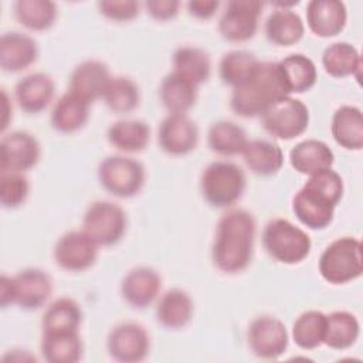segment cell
Segmentation results:
<instances>
[{
	"mask_svg": "<svg viewBox=\"0 0 363 363\" xmlns=\"http://www.w3.org/2000/svg\"><path fill=\"white\" fill-rule=\"evenodd\" d=\"M89 105L86 101L65 92L52 106L50 122L52 129L60 133H74L85 126L89 118Z\"/></svg>",
	"mask_w": 363,
	"mask_h": 363,
	"instance_id": "cell-25",
	"label": "cell"
},
{
	"mask_svg": "<svg viewBox=\"0 0 363 363\" xmlns=\"http://www.w3.org/2000/svg\"><path fill=\"white\" fill-rule=\"evenodd\" d=\"M261 61L247 50H233L225 52L218 65L220 78L224 84L238 88L251 79L259 68Z\"/></svg>",
	"mask_w": 363,
	"mask_h": 363,
	"instance_id": "cell-36",
	"label": "cell"
},
{
	"mask_svg": "<svg viewBox=\"0 0 363 363\" xmlns=\"http://www.w3.org/2000/svg\"><path fill=\"white\" fill-rule=\"evenodd\" d=\"M309 119L308 106L291 95L277 99L261 115L264 129L281 140H291L305 133Z\"/></svg>",
	"mask_w": 363,
	"mask_h": 363,
	"instance_id": "cell-9",
	"label": "cell"
},
{
	"mask_svg": "<svg viewBox=\"0 0 363 363\" xmlns=\"http://www.w3.org/2000/svg\"><path fill=\"white\" fill-rule=\"evenodd\" d=\"M105 105L115 113H129L140 102V91L129 77H112L102 96Z\"/></svg>",
	"mask_w": 363,
	"mask_h": 363,
	"instance_id": "cell-40",
	"label": "cell"
},
{
	"mask_svg": "<svg viewBox=\"0 0 363 363\" xmlns=\"http://www.w3.org/2000/svg\"><path fill=\"white\" fill-rule=\"evenodd\" d=\"M241 155L247 167L258 176H272L284 166L282 149L265 139L248 140Z\"/></svg>",
	"mask_w": 363,
	"mask_h": 363,
	"instance_id": "cell-31",
	"label": "cell"
},
{
	"mask_svg": "<svg viewBox=\"0 0 363 363\" xmlns=\"http://www.w3.org/2000/svg\"><path fill=\"white\" fill-rule=\"evenodd\" d=\"M13 303V285H11V277L1 275L0 279V305L1 308H7Z\"/></svg>",
	"mask_w": 363,
	"mask_h": 363,
	"instance_id": "cell-45",
	"label": "cell"
},
{
	"mask_svg": "<svg viewBox=\"0 0 363 363\" xmlns=\"http://www.w3.org/2000/svg\"><path fill=\"white\" fill-rule=\"evenodd\" d=\"M326 315L316 309L302 312L292 325V340L302 350H313L323 345Z\"/></svg>",
	"mask_w": 363,
	"mask_h": 363,
	"instance_id": "cell-39",
	"label": "cell"
},
{
	"mask_svg": "<svg viewBox=\"0 0 363 363\" xmlns=\"http://www.w3.org/2000/svg\"><path fill=\"white\" fill-rule=\"evenodd\" d=\"M30 193L28 179L23 173H1L0 203L4 208H17L26 203Z\"/></svg>",
	"mask_w": 363,
	"mask_h": 363,
	"instance_id": "cell-41",
	"label": "cell"
},
{
	"mask_svg": "<svg viewBox=\"0 0 363 363\" xmlns=\"http://www.w3.org/2000/svg\"><path fill=\"white\" fill-rule=\"evenodd\" d=\"M186 6H187L189 14L193 16L194 18L208 20L218 10L220 1H217V0H194V1H189Z\"/></svg>",
	"mask_w": 363,
	"mask_h": 363,
	"instance_id": "cell-44",
	"label": "cell"
},
{
	"mask_svg": "<svg viewBox=\"0 0 363 363\" xmlns=\"http://www.w3.org/2000/svg\"><path fill=\"white\" fill-rule=\"evenodd\" d=\"M109 356L121 363H138L147 357L150 336L138 322H122L111 329L106 337Z\"/></svg>",
	"mask_w": 363,
	"mask_h": 363,
	"instance_id": "cell-12",
	"label": "cell"
},
{
	"mask_svg": "<svg viewBox=\"0 0 363 363\" xmlns=\"http://www.w3.org/2000/svg\"><path fill=\"white\" fill-rule=\"evenodd\" d=\"M194 313L191 296L180 288L163 292L156 305V320L166 329L177 330L187 326Z\"/></svg>",
	"mask_w": 363,
	"mask_h": 363,
	"instance_id": "cell-22",
	"label": "cell"
},
{
	"mask_svg": "<svg viewBox=\"0 0 363 363\" xmlns=\"http://www.w3.org/2000/svg\"><path fill=\"white\" fill-rule=\"evenodd\" d=\"M262 3L255 0H233L225 6L218 21L221 37L230 43L251 40L258 28Z\"/></svg>",
	"mask_w": 363,
	"mask_h": 363,
	"instance_id": "cell-13",
	"label": "cell"
},
{
	"mask_svg": "<svg viewBox=\"0 0 363 363\" xmlns=\"http://www.w3.org/2000/svg\"><path fill=\"white\" fill-rule=\"evenodd\" d=\"M140 4L135 0H105L98 3L99 13L111 20L118 23L132 21L139 16Z\"/></svg>",
	"mask_w": 363,
	"mask_h": 363,
	"instance_id": "cell-42",
	"label": "cell"
},
{
	"mask_svg": "<svg viewBox=\"0 0 363 363\" xmlns=\"http://www.w3.org/2000/svg\"><path fill=\"white\" fill-rule=\"evenodd\" d=\"M197 89L193 82L172 71L159 85V98L169 113H186L197 101Z\"/></svg>",
	"mask_w": 363,
	"mask_h": 363,
	"instance_id": "cell-29",
	"label": "cell"
},
{
	"mask_svg": "<svg viewBox=\"0 0 363 363\" xmlns=\"http://www.w3.org/2000/svg\"><path fill=\"white\" fill-rule=\"evenodd\" d=\"M13 303L24 311L43 308L52 295L51 277L38 268H26L11 277Z\"/></svg>",
	"mask_w": 363,
	"mask_h": 363,
	"instance_id": "cell-16",
	"label": "cell"
},
{
	"mask_svg": "<svg viewBox=\"0 0 363 363\" xmlns=\"http://www.w3.org/2000/svg\"><path fill=\"white\" fill-rule=\"evenodd\" d=\"M16 20L30 31H45L57 20V4L50 0H17L13 4Z\"/></svg>",
	"mask_w": 363,
	"mask_h": 363,
	"instance_id": "cell-37",
	"label": "cell"
},
{
	"mask_svg": "<svg viewBox=\"0 0 363 363\" xmlns=\"http://www.w3.org/2000/svg\"><path fill=\"white\" fill-rule=\"evenodd\" d=\"M149 16L156 21L173 20L180 9V1L177 0H149L145 3Z\"/></svg>",
	"mask_w": 363,
	"mask_h": 363,
	"instance_id": "cell-43",
	"label": "cell"
},
{
	"mask_svg": "<svg viewBox=\"0 0 363 363\" xmlns=\"http://www.w3.org/2000/svg\"><path fill=\"white\" fill-rule=\"evenodd\" d=\"M257 223L244 208H230L218 220L211 245L214 267L224 274L244 271L254 252Z\"/></svg>",
	"mask_w": 363,
	"mask_h": 363,
	"instance_id": "cell-1",
	"label": "cell"
},
{
	"mask_svg": "<svg viewBox=\"0 0 363 363\" xmlns=\"http://www.w3.org/2000/svg\"><path fill=\"white\" fill-rule=\"evenodd\" d=\"M322 67L333 78L356 77L360 79L362 57L359 50L346 41L329 44L322 52Z\"/></svg>",
	"mask_w": 363,
	"mask_h": 363,
	"instance_id": "cell-28",
	"label": "cell"
},
{
	"mask_svg": "<svg viewBox=\"0 0 363 363\" xmlns=\"http://www.w3.org/2000/svg\"><path fill=\"white\" fill-rule=\"evenodd\" d=\"M264 31L274 45L291 47L302 40L305 24L294 10L278 7L267 17Z\"/></svg>",
	"mask_w": 363,
	"mask_h": 363,
	"instance_id": "cell-27",
	"label": "cell"
},
{
	"mask_svg": "<svg viewBox=\"0 0 363 363\" xmlns=\"http://www.w3.org/2000/svg\"><path fill=\"white\" fill-rule=\"evenodd\" d=\"M1 173H24L33 169L41 157L37 138L24 130H14L1 138L0 143Z\"/></svg>",
	"mask_w": 363,
	"mask_h": 363,
	"instance_id": "cell-14",
	"label": "cell"
},
{
	"mask_svg": "<svg viewBox=\"0 0 363 363\" xmlns=\"http://www.w3.org/2000/svg\"><path fill=\"white\" fill-rule=\"evenodd\" d=\"M247 142L245 130L231 121L214 122L207 132V145L210 150L220 156L241 155Z\"/></svg>",
	"mask_w": 363,
	"mask_h": 363,
	"instance_id": "cell-38",
	"label": "cell"
},
{
	"mask_svg": "<svg viewBox=\"0 0 363 363\" xmlns=\"http://www.w3.org/2000/svg\"><path fill=\"white\" fill-rule=\"evenodd\" d=\"M318 269L320 277L332 285H343L362 277V241L356 237H339L320 254Z\"/></svg>",
	"mask_w": 363,
	"mask_h": 363,
	"instance_id": "cell-6",
	"label": "cell"
},
{
	"mask_svg": "<svg viewBox=\"0 0 363 363\" xmlns=\"http://www.w3.org/2000/svg\"><path fill=\"white\" fill-rule=\"evenodd\" d=\"M247 342L257 357L274 360L286 352L289 335L282 320L271 315H261L248 325Z\"/></svg>",
	"mask_w": 363,
	"mask_h": 363,
	"instance_id": "cell-10",
	"label": "cell"
},
{
	"mask_svg": "<svg viewBox=\"0 0 363 363\" xmlns=\"http://www.w3.org/2000/svg\"><path fill=\"white\" fill-rule=\"evenodd\" d=\"M286 95L277 62L265 61L259 64L251 79L233 89L230 108L241 118H255L261 116L272 102Z\"/></svg>",
	"mask_w": 363,
	"mask_h": 363,
	"instance_id": "cell-3",
	"label": "cell"
},
{
	"mask_svg": "<svg viewBox=\"0 0 363 363\" xmlns=\"http://www.w3.org/2000/svg\"><path fill=\"white\" fill-rule=\"evenodd\" d=\"M247 177L244 170L228 160L208 163L200 176V191L206 203L216 208L234 206L244 194Z\"/></svg>",
	"mask_w": 363,
	"mask_h": 363,
	"instance_id": "cell-4",
	"label": "cell"
},
{
	"mask_svg": "<svg viewBox=\"0 0 363 363\" xmlns=\"http://www.w3.org/2000/svg\"><path fill=\"white\" fill-rule=\"evenodd\" d=\"M128 218L125 210L108 200L91 203L82 218V230L101 247L115 245L126 233Z\"/></svg>",
	"mask_w": 363,
	"mask_h": 363,
	"instance_id": "cell-8",
	"label": "cell"
},
{
	"mask_svg": "<svg viewBox=\"0 0 363 363\" xmlns=\"http://www.w3.org/2000/svg\"><path fill=\"white\" fill-rule=\"evenodd\" d=\"M1 132H4L10 123V121L13 119V105L9 99V95L6 92V89H1Z\"/></svg>",
	"mask_w": 363,
	"mask_h": 363,
	"instance_id": "cell-46",
	"label": "cell"
},
{
	"mask_svg": "<svg viewBox=\"0 0 363 363\" xmlns=\"http://www.w3.org/2000/svg\"><path fill=\"white\" fill-rule=\"evenodd\" d=\"M360 336L359 319L347 311H333L326 315L323 345L333 350L352 347Z\"/></svg>",
	"mask_w": 363,
	"mask_h": 363,
	"instance_id": "cell-34",
	"label": "cell"
},
{
	"mask_svg": "<svg viewBox=\"0 0 363 363\" xmlns=\"http://www.w3.org/2000/svg\"><path fill=\"white\" fill-rule=\"evenodd\" d=\"M347 21V10L339 0H312L306 4V26L320 37L329 38L340 34Z\"/></svg>",
	"mask_w": 363,
	"mask_h": 363,
	"instance_id": "cell-19",
	"label": "cell"
},
{
	"mask_svg": "<svg viewBox=\"0 0 363 363\" xmlns=\"http://www.w3.org/2000/svg\"><path fill=\"white\" fill-rule=\"evenodd\" d=\"M160 289L162 278L150 267L132 268L121 281V295L135 309L150 306L159 298Z\"/></svg>",
	"mask_w": 363,
	"mask_h": 363,
	"instance_id": "cell-17",
	"label": "cell"
},
{
	"mask_svg": "<svg viewBox=\"0 0 363 363\" xmlns=\"http://www.w3.org/2000/svg\"><path fill=\"white\" fill-rule=\"evenodd\" d=\"M111 146L123 153H138L146 149L150 140V128L139 119H122L113 122L106 132Z\"/></svg>",
	"mask_w": 363,
	"mask_h": 363,
	"instance_id": "cell-30",
	"label": "cell"
},
{
	"mask_svg": "<svg viewBox=\"0 0 363 363\" xmlns=\"http://www.w3.org/2000/svg\"><path fill=\"white\" fill-rule=\"evenodd\" d=\"M55 94L54 79L45 72H33L14 86V96L18 108L30 115L43 112L52 101Z\"/></svg>",
	"mask_w": 363,
	"mask_h": 363,
	"instance_id": "cell-20",
	"label": "cell"
},
{
	"mask_svg": "<svg viewBox=\"0 0 363 363\" xmlns=\"http://www.w3.org/2000/svg\"><path fill=\"white\" fill-rule=\"evenodd\" d=\"M277 67L288 95L302 94L313 88L316 84V65L303 54H289L277 62Z\"/></svg>",
	"mask_w": 363,
	"mask_h": 363,
	"instance_id": "cell-23",
	"label": "cell"
},
{
	"mask_svg": "<svg viewBox=\"0 0 363 363\" xmlns=\"http://www.w3.org/2000/svg\"><path fill=\"white\" fill-rule=\"evenodd\" d=\"M143 164L125 155L105 157L98 166V180L104 190L119 199H130L145 186Z\"/></svg>",
	"mask_w": 363,
	"mask_h": 363,
	"instance_id": "cell-7",
	"label": "cell"
},
{
	"mask_svg": "<svg viewBox=\"0 0 363 363\" xmlns=\"http://www.w3.org/2000/svg\"><path fill=\"white\" fill-rule=\"evenodd\" d=\"M41 354L50 363H75L82 356V342L78 330L43 332Z\"/></svg>",
	"mask_w": 363,
	"mask_h": 363,
	"instance_id": "cell-32",
	"label": "cell"
},
{
	"mask_svg": "<svg viewBox=\"0 0 363 363\" xmlns=\"http://www.w3.org/2000/svg\"><path fill=\"white\" fill-rule=\"evenodd\" d=\"M262 247L277 262L295 265L302 262L312 250L311 237L305 230L286 218H272L262 230Z\"/></svg>",
	"mask_w": 363,
	"mask_h": 363,
	"instance_id": "cell-5",
	"label": "cell"
},
{
	"mask_svg": "<svg viewBox=\"0 0 363 363\" xmlns=\"http://www.w3.org/2000/svg\"><path fill=\"white\" fill-rule=\"evenodd\" d=\"M330 133L335 142L347 150L363 147V116L362 111L353 105L339 106L330 122Z\"/></svg>",
	"mask_w": 363,
	"mask_h": 363,
	"instance_id": "cell-26",
	"label": "cell"
},
{
	"mask_svg": "<svg viewBox=\"0 0 363 363\" xmlns=\"http://www.w3.org/2000/svg\"><path fill=\"white\" fill-rule=\"evenodd\" d=\"M335 155L332 149L322 140L305 139L296 143L289 152V163L295 172L301 174H315L320 170L332 167Z\"/></svg>",
	"mask_w": 363,
	"mask_h": 363,
	"instance_id": "cell-24",
	"label": "cell"
},
{
	"mask_svg": "<svg viewBox=\"0 0 363 363\" xmlns=\"http://www.w3.org/2000/svg\"><path fill=\"white\" fill-rule=\"evenodd\" d=\"M173 71L196 86L207 82L211 75V60L207 51L194 45L179 47L172 57Z\"/></svg>",
	"mask_w": 363,
	"mask_h": 363,
	"instance_id": "cell-33",
	"label": "cell"
},
{
	"mask_svg": "<svg viewBox=\"0 0 363 363\" xmlns=\"http://www.w3.org/2000/svg\"><path fill=\"white\" fill-rule=\"evenodd\" d=\"M112 75L105 62L99 60H85L79 62L69 78V92L92 104L104 96Z\"/></svg>",
	"mask_w": 363,
	"mask_h": 363,
	"instance_id": "cell-18",
	"label": "cell"
},
{
	"mask_svg": "<svg viewBox=\"0 0 363 363\" xmlns=\"http://www.w3.org/2000/svg\"><path fill=\"white\" fill-rule=\"evenodd\" d=\"M82 323V309L79 303L68 296L52 301L41 318L43 332H71L78 330Z\"/></svg>",
	"mask_w": 363,
	"mask_h": 363,
	"instance_id": "cell-35",
	"label": "cell"
},
{
	"mask_svg": "<svg viewBox=\"0 0 363 363\" xmlns=\"http://www.w3.org/2000/svg\"><path fill=\"white\" fill-rule=\"evenodd\" d=\"M98 248L99 245L84 230H72L57 240L52 258L67 272H82L95 264Z\"/></svg>",
	"mask_w": 363,
	"mask_h": 363,
	"instance_id": "cell-11",
	"label": "cell"
},
{
	"mask_svg": "<svg viewBox=\"0 0 363 363\" xmlns=\"http://www.w3.org/2000/svg\"><path fill=\"white\" fill-rule=\"evenodd\" d=\"M345 184L342 176L332 167L311 174L292 199L295 217L311 230L326 228L335 217V208L342 200Z\"/></svg>",
	"mask_w": 363,
	"mask_h": 363,
	"instance_id": "cell-2",
	"label": "cell"
},
{
	"mask_svg": "<svg viewBox=\"0 0 363 363\" xmlns=\"http://www.w3.org/2000/svg\"><path fill=\"white\" fill-rule=\"evenodd\" d=\"M199 128L186 113H169L157 129L160 149L172 156H184L197 147Z\"/></svg>",
	"mask_w": 363,
	"mask_h": 363,
	"instance_id": "cell-15",
	"label": "cell"
},
{
	"mask_svg": "<svg viewBox=\"0 0 363 363\" xmlns=\"http://www.w3.org/2000/svg\"><path fill=\"white\" fill-rule=\"evenodd\" d=\"M38 58L37 41L23 33H6L0 38V67L6 72H20Z\"/></svg>",
	"mask_w": 363,
	"mask_h": 363,
	"instance_id": "cell-21",
	"label": "cell"
}]
</instances>
